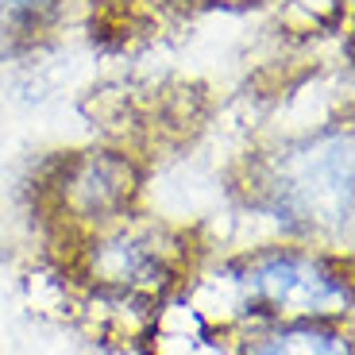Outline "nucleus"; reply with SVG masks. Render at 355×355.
<instances>
[{
  "mask_svg": "<svg viewBox=\"0 0 355 355\" xmlns=\"http://www.w3.org/2000/svg\"><path fill=\"white\" fill-rule=\"evenodd\" d=\"M228 193L282 240L352 251V108L305 132L251 143L228 166Z\"/></svg>",
  "mask_w": 355,
  "mask_h": 355,
  "instance_id": "f257e3e1",
  "label": "nucleus"
},
{
  "mask_svg": "<svg viewBox=\"0 0 355 355\" xmlns=\"http://www.w3.org/2000/svg\"><path fill=\"white\" fill-rule=\"evenodd\" d=\"M189 313L220 332L282 320H352V251L270 240L224 255L186 290Z\"/></svg>",
  "mask_w": 355,
  "mask_h": 355,
  "instance_id": "f03ea898",
  "label": "nucleus"
},
{
  "mask_svg": "<svg viewBox=\"0 0 355 355\" xmlns=\"http://www.w3.org/2000/svg\"><path fill=\"white\" fill-rule=\"evenodd\" d=\"M51 248L58 270L85 297L128 309H166L193 286L205 266V240L197 228L147 209Z\"/></svg>",
  "mask_w": 355,
  "mask_h": 355,
  "instance_id": "7ed1b4c3",
  "label": "nucleus"
},
{
  "mask_svg": "<svg viewBox=\"0 0 355 355\" xmlns=\"http://www.w3.org/2000/svg\"><path fill=\"white\" fill-rule=\"evenodd\" d=\"M147 170L128 147L58 151L31 174V220L46 243H62L143 209Z\"/></svg>",
  "mask_w": 355,
  "mask_h": 355,
  "instance_id": "20e7f679",
  "label": "nucleus"
},
{
  "mask_svg": "<svg viewBox=\"0 0 355 355\" xmlns=\"http://www.w3.org/2000/svg\"><path fill=\"white\" fill-rule=\"evenodd\" d=\"M278 0H85L81 31L105 54H135L209 16L266 8Z\"/></svg>",
  "mask_w": 355,
  "mask_h": 355,
  "instance_id": "39448f33",
  "label": "nucleus"
},
{
  "mask_svg": "<svg viewBox=\"0 0 355 355\" xmlns=\"http://www.w3.org/2000/svg\"><path fill=\"white\" fill-rule=\"evenodd\" d=\"M85 0H0V66L31 62L81 27Z\"/></svg>",
  "mask_w": 355,
  "mask_h": 355,
  "instance_id": "423d86ee",
  "label": "nucleus"
},
{
  "mask_svg": "<svg viewBox=\"0 0 355 355\" xmlns=\"http://www.w3.org/2000/svg\"><path fill=\"white\" fill-rule=\"evenodd\" d=\"M236 355H355L352 320H282L236 332Z\"/></svg>",
  "mask_w": 355,
  "mask_h": 355,
  "instance_id": "0eeeda50",
  "label": "nucleus"
}]
</instances>
